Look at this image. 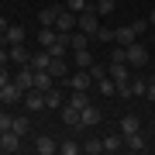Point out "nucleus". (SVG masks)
<instances>
[{
    "instance_id": "obj_1",
    "label": "nucleus",
    "mask_w": 155,
    "mask_h": 155,
    "mask_svg": "<svg viewBox=\"0 0 155 155\" xmlns=\"http://www.w3.org/2000/svg\"><path fill=\"white\" fill-rule=\"evenodd\" d=\"M76 28H79V31H86L90 38H93V35L100 31V14L93 11V7H90V11H83V14H76Z\"/></svg>"
},
{
    "instance_id": "obj_2",
    "label": "nucleus",
    "mask_w": 155,
    "mask_h": 155,
    "mask_svg": "<svg viewBox=\"0 0 155 155\" xmlns=\"http://www.w3.org/2000/svg\"><path fill=\"white\" fill-rule=\"evenodd\" d=\"M17 100H24V90L17 86L14 79H11L7 86H0V104H7V107H11V104H17Z\"/></svg>"
},
{
    "instance_id": "obj_3",
    "label": "nucleus",
    "mask_w": 155,
    "mask_h": 155,
    "mask_svg": "<svg viewBox=\"0 0 155 155\" xmlns=\"http://www.w3.org/2000/svg\"><path fill=\"white\" fill-rule=\"evenodd\" d=\"M55 31H59V35H72V31H76V14L62 7V14L55 17Z\"/></svg>"
},
{
    "instance_id": "obj_4",
    "label": "nucleus",
    "mask_w": 155,
    "mask_h": 155,
    "mask_svg": "<svg viewBox=\"0 0 155 155\" xmlns=\"http://www.w3.org/2000/svg\"><path fill=\"white\" fill-rule=\"evenodd\" d=\"M127 62H131V66H145V62H148V48H145L141 41H131L127 45Z\"/></svg>"
},
{
    "instance_id": "obj_5",
    "label": "nucleus",
    "mask_w": 155,
    "mask_h": 155,
    "mask_svg": "<svg viewBox=\"0 0 155 155\" xmlns=\"http://www.w3.org/2000/svg\"><path fill=\"white\" fill-rule=\"evenodd\" d=\"M14 83L28 93V90H35V69L31 66H17V76H14Z\"/></svg>"
},
{
    "instance_id": "obj_6",
    "label": "nucleus",
    "mask_w": 155,
    "mask_h": 155,
    "mask_svg": "<svg viewBox=\"0 0 155 155\" xmlns=\"http://www.w3.org/2000/svg\"><path fill=\"white\" fill-rule=\"evenodd\" d=\"M59 114H62L59 121L66 124V127H72V131H79V127H83V124H79V110H76L72 104H62V110H59Z\"/></svg>"
},
{
    "instance_id": "obj_7",
    "label": "nucleus",
    "mask_w": 155,
    "mask_h": 155,
    "mask_svg": "<svg viewBox=\"0 0 155 155\" xmlns=\"http://www.w3.org/2000/svg\"><path fill=\"white\" fill-rule=\"evenodd\" d=\"M100 121H104V117H100V110H97L93 104H86L83 110H79V124H83V127H97Z\"/></svg>"
},
{
    "instance_id": "obj_8",
    "label": "nucleus",
    "mask_w": 155,
    "mask_h": 155,
    "mask_svg": "<svg viewBox=\"0 0 155 155\" xmlns=\"http://www.w3.org/2000/svg\"><path fill=\"white\" fill-rule=\"evenodd\" d=\"M0 38H4L7 45H21L24 38H28V31H24V24H11V28H7L4 35H0Z\"/></svg>"
},
{
    "instance_id": "obj_9",
    "label": "nucleus",
    "mask_w": 155,
    "mask_h": 155,
    "mask_svg": "<svg viewBox=\"0 0 155 155\" xmlns=\"http://www.w3.org/2000/svg\"><path fill=\"white\" fill-rule=\"evenodd\" d=\"M24 107H28L31 114L41 110V107H45V90H28V93H24Z\"/></svg>"
},
{
    "instance_id": "obj_10",
    "label": "nucleus",
    "mask_w": 155,
    "mask_h": 155,
    "mask_svg": "<svg viewBox=\"0 0 155 155\" xmlns=\"http://www.w3.org/2000/svg\"><path fill=\"white\" fill-rule=\"evenodd\" d=\"M7 55H11V62H17V66H28V62H31V52L24 48V41H21V45H11Z\"/></svg>"
},
{
    "instance_id": "obj_11",
    "label": "nucleus",
    "mask_w": 155,
    "mask_h": 155,
    "mask_svg": "<svg viewBox=\"0 0 155 155\" xmlns=\"http://www.w3.org/2000/svg\"><path fill=\"white\" fill-rule=\"evenodd\" d=\"M35 152L38 155H52V152H59V141H52L48 134H38L35 138Z\"/></svg>"
},
{
    "instance_id": "obj_12",
    "label": "nucleus",
    "mask_w": 155,
    "mask_h": 155,
    "mask_svg": "<svg viewBox=\"0 0 155 155\" xmlns=\"http://www.w3.org/2000/svg\"><path fill=\"white\" fill-rule=\"evenodd\" d=\"M17 148H21V134H14V131L0 134V152H17Z\"/></svg>"
},
{
    "instance_id": "obj_13",
    "label": "nucleus",
    "mask_w": 155,
    "mask_h": 155,
    "mask_svg": "<svg viewBox=\"0 0 155 155\" xmlns=\"http://www.w3.org/2000/svg\"><path fill=\"white\" fill-rule=\"evenodd\" d=\"M66 79H69L72 90H90V83H93V76H90L86 69H83V72H72V76H66Z\"/></svg>"
},
{
    "instance_id": "obj_14",
    "label": "nucleus",
    "mask_w": 155,
    "mask_h": 155,
    "mask_svg": "<svg viewBox=\"0 0 155 155\" xmlns=\"http://www.w3.org/2000/svg\"><path fill=\"white\" fill-rule=\"evenodd\" d=\"M114 41L127 48L131 41H138V35H134V28H131V24H124V28H117V31H114Z\"/></svg>"
},
{
    "instance_id": "obj_15",
    "label": "nucleus",
    "mask_w": 155,
    "mask_h": 155,
    "mask_svg": "<svg viewBox=\"0 0 155 155\" xmlns=\"http://www.w3.org/2000/svg\"><path fill=\"white\" fill-rule=\"evenodd\" d=\"M124 145H127L131 152H145V148H148V141H145V134H141V131H134V134H124Z\"/></svg>"
},
{
    "instance_id": "obj_16",
    "label": "nucleus",
    "mask_w": 155,
    "mask_h": 155,
    "mask_svg": "<svg viewBox=\"0 0 155 155\" xmlns=\"http://www.w3.org/2000/svg\"><path fill=\"white\" fill-rule=\"evenodd\" d=\"M62 104H66V100H62V90H45V107H52V110H62Z\"/></svg>"
},
{
    "instance_id": "obj_17",
    "label": "nucleus",
    "mask_w": 155,
    "mask_h": 155,
    "mask_svg": "<svg viewBox=\"0 0 155 155\" xmlns=\"http://www.w3.org/2000/svg\"><path fill=\"white\" fill-rule=\"evenodd\" d=\"M62 14V7H45V11L38 14V21H41V28H55V17Z\"/></svg>"
},
{
    "instance_id": "obj_18",
    "label": "nucleus",
    "mask_w": 155,
    "mask_h": 155,
    "mask_svg": "<svg viewBox=\"0 0 155 155\" xmlns=\"http://www.w3.org/2000/svg\"><path fill=\"white\" fill-rule=\"evenodd\" d=\"M72 66H79V69H90V66H93L90 48H76V52H72Z\"/></svg>"
},
{
    "instance_id": "obj_19",
    "label": "nucleus",
    "mask_w": 155,
    "mask_h": 155,
    "mask_svg": "<svg viewBox=\"0 0 155 155\" xmlns=\"http://www.w3.org/2000/svg\"><path fill=\"white\" fill-rule=\"evenodd\" d=\"M48 62H52L48 48H41V52H35V55H31V62H28V66H31L35 72H38V69H48Z\"/></svg>"
},
{
    "instance_id": "obj_20",
    "label": "nucleus",
    "mask_w": 155,
    "mask_h": 155,
    "mask_svg": "<svg viewBox=\"0 0 155 155\" xmlns=\"http://www.w3.org/2000/svg\"><path fill=\"white\" fill-rule=\"evenodd\" d=\"M48 72H52V79H66V76H69L66 59H52V62H48Z\"/></svg>"
},
{
    "instance_id": "obj_21",
    "label": "nucleus",
    "mask_w": 155,
    "mask_h": 155,
    "mask_svg": "<svg viewBox=\"0 0 155 155\" xmlns=\"http://www.w3.org/2000/svg\"><path fill=\"white\" fill-rule=\"evenodd\" d=\"M52 83H55V79H52L48 69H38V72H35V90H52Z\"/></svg>"
},
{
    "instance_id": "obj_22",
    "label": "nucleus",
    "mask_w": 155,
    "mask_h": 155,
    "mask_svg": "<svg viewBox=\"0 0 155 155\" xmlns=\"http://www.w3.org/2000/svg\"><path fill=\"white\" fill-rule=\"evenodd\" d=\"M134 131H141V121L134 114H127V117H121V134H134Z\"/></svg>"
},
{
    "instance_id": "obj_23",
    "label": "nucleus",
    "mask_w": 155,
    "mask_h": 155,
    "mask_svg": "<svg viewBox=\"0 0 155 155\" xmlns=\"http://www.w3.org/2000/svg\"><path fill=\"white\" fill-rule=\"evenodd\" d=\"M110 79H114L117 86L127 83V66H124V62H110Z\"/></svg>"
},
{
    "instance_id": "obj_24",
    "label": "nucleus",
    "mask_w": 155,
    "mask_h": 155,
    "mask_svg": "<svg viewBox=\"0 0 155 155\" xmlns=\"http://www.w3.org/2000/svg\"><path fill=\"white\" fill-rule=\"evenodd\" d=\"M86 45H90V35L86 31H72L69 35V48L72 52H76V48H86Z\"/></svg>"
},
{
    "instance_id": "obj_25",
    "label": "nucleus",
    "mask_w": 155,
    "mask_h": 155,
    "mask_svg": "<svg viewBox=\"0 0 155 155\" xmlns=\"http://www.w3.org/2000/svg\"><path fill=\"white\" fill-rule=\"evenodd\" d=\"M124 148V134H107L104 138V152H121Z\"/></svg>"
},
{
    "instance_id": "obj_26",
    "label": "nucleus",
    "mask_w": 155,
    "mask_h": 155,
    "mask_svg": "<svg viewBox=\"0 0 155 155\" xmlns=\"http://www.w3.org/2000/svg\"><path fill=\"white\" fill-rule=\"evenodd\" d=\"M145 90H148V79H131L127 83V97H145Z\"/></svg>"
},
{
    "instance_id": "obj_27",
    "label": "nucleus",
    "mask_w": 155,
    "mask_h": 155,
    "mask_svg": "<svg viewBox=\"0 0 155 155\" xmlns=\"http://www.w3.org/2000/svg\"><path fill=\"white\" fill-rule=\"evenodd\" d=\"M55 38H59V31H55V28H41V31H38V45H41V48H48Z\"/></svg>"
},
{
    "instance_id": "obj_28",
    "label": "nucleus",
    "mask_w": 155,
    "mask_h": 155,
    "mask_svg": "<svg viewBox=\"0 0 155 155\" xmlns=\"http://www.w3.org/2000/svg\"><path fill=\"white\" fill-rule=\"evenodd\" d=\"M69 104L76 107V110H83V107L90 104V97H86V90H72V97H69Z\"/></svg>"
},
{
    "instance_id": "obj_29",
    "label": "nucleus",
    "mask_w": 155,
    "mask_h": 155,
    "mask_svg": "<svg viewBox=\"0 0 155 155\" xmlns=\"http://www.w3.org/2000/svg\"><path fill=\"white\" fill-rule=\"evenodd\" d=\"M11 131H14V134H21V138H24V134L31 131V121H28V117H14V124H11Z\"/></svg>"
},
{
    "instance_id": "obj_30",
    "label": "nucleus",
    "mask_w": 155,
    "mask_h": 155,
    "mask_svg": "<svg viewBox=\"0 0 155 155\" xmlns=\"http://www.w3.org/2000/svg\"><path fill=\"white\" fill-rule=\"evenodd\" d=\"M97 83H100V93H104V97H114V93H117V83H114L110 76H104V79H97Z\"/></svg>"
},
{
    "instance_id": "obj_31",
    "label": "nucleus",
    "mask_w": 155,
    "mask_h": 155,
    "mask_svg": "<svg viewBox=\"0 0 155 155\" xmlns=\"http://www.w3.org/2000/svg\"><path fill=\"white\" fill-rule=\"evenodd\" d=\"M59 152H62V155H79V152H83V145H76V141L69 138V141H59Z\"/></svg>"
},
{
    "instance_id": "obj_32",
    "label": "nucleus",
    "mask_w": 155,
    "mask_h": 155,
    "mask_svg": "<svg viewBox=\"0 0 155 155\" xmlns=\"http://www.w3.org/2000/svg\"><path fill=\"white\" fill-rule=\"evenodd\" d=\"M83 152L100 155V152H104V138H90V141H83Z\"/></svg>"
},
{
    "instance_id": "obj_33",
    "label": "nucleus",
    "mask_w": 155,
    "mask_h": 155,
    "mask_svg": "<svg viewBox=\"0 0 155 155\" xmlns=\"http://www.w3.org/2000/svg\"><path fill=\"white\" fill-rule=\"evenodd\" d=\"M97 14H114L117 11V0H100V4H93Z\"/></svg>"
},
{
    "instance_id": "obj_34",
    "label": "nucleus",
    "mask_w": 155,
    "mask_h": 155,
    "mask_svg": "<svg viewBox=\"0 0 155 155\" xmlns=\"http://www.w3.org/2000/svg\"><path fill=\"white\" fill-rule=\"evenodd\" d=\"M66 7H69L72 14H83V11H90L93 4H86V0H66Z\"/></svg>"
},
{
    "instance_id": "obj_35",
    "label": "nucleus",
    "mask_w": 155,
    "mask_h": 155,
    "mask_svg": "<svg viewBox=\"0 0 155 155\" xmlns=\"http://www.w3.org/2000/svg\"><path fill=\"white\" fill-rule=\"evenodd\" d=\"M110 62H127V48L124 45H114L110 48Z\"/></svg>"
},
{
    "instance_id": "obj_36",
    "label": "nucleus",
    "mask_w": 155,
    "mask_h": 155,
    "mask_svg": "<svg viewBox=\"0 0 155 155\" xmlns=\"http://www.w3.org/2000/svg\"><path fill=\"white\" fill-rule=\"evenodd\" d=\"M97 41H114V28H104V24H100V31L93 35Z\"/></svg>"
},
{
    "instance_id": "obj_37",
    "label": "nucleus",
    "mask_w": 155,
    "mask_h": 155,
    "mask_svg": "<svg viewBox=\"0 0 155 155\" xmlns=\"http://www.w3.org/2000/svg\"><path fill=\"white\" fill-rule=\"evenodd\" d=\"M90 76H93V79H104V76H110V66H90Z\"/></svg>"
},
{
    "instance_id": "obj_38",
    "label": "nucleus",
    "mask_w": 155,
    "mask_h": 155,
    "mask_svg": "<svg viewBox=\"0 0 155 155\" xmlns=\"http://www.w3.org/2000/svg\"><path fill=\"white\" fill-rule=\"evenodd\" d=\"M11 124H14V117H11V114H4V110H0V134H4V131H11Z\"/></svg>"
},
{
    "instance_id": "obj_39",
    "label": "nucleus",
    "mask_w": 155,
    "mask_h": 155,
    "mask_svg": "<svg viewBox=\"0 0 155 155\" xmlns=\"http://www.w3.org/2000/svg\"><path fill=\"white\" fill-rule=\"evenodd\" d=\"M131 28H134V35H138V38H141V35H145V31H148V21H134V24H131Z\"/></svg>"
},
{
    "instance_id": "obj_40",
    "label": "nucleus",
    "mask_w": 155,
    "mask_h": 155,
    "mask_svg": "<svg viewBox=\"0 0 155 155\" xmlns=\"http://www.w3.org/2000/svg\"><path fill=\"white\" fill-rule=\"evenodd\" d=\"M11 83V72H7V66H0V86H7Z\"/></svg>"
},
{
    "instance_id": "obj_41",
    "label": "nucleus",
    "mask_w": 155,
    "mask_h": 155,
    "mask_svg": "<svg viewBox=\"0 0 155 155\" xmlns=\"http://www.w3.org/2000/svg\"><path fill=\"white\" fill-rule=\"evenodd\" d=\"M145 97H148L152 104H155V79H148V90H145Z\"/></svg>"
},
{
    "instance_id": "obj_42",
    "label": "nucleus",
    "mask_w": 155,
    "mask_h": 155,
    "mask_svg": "<svg viewBox=\"0 0 155 155\" xmlns=\"http://www.w3.org/2000/svg\"><path fill=\"white\" fill-rule=\"evenodd\" d=\"M11 62V55H7V48H0V66H7Z\"/></svg>"
},
{
    "instance_id": "obj_43",
    "label": "nucleus",
    "mask_w": 155,
    "mask_h": 155,
    "mask_svg": "<svg viewBox=\"0 0 155 155\" xmlns=\"http://www.w3.org/2000/svg\"><path fill=\"white\" fill-rule=\"evenodd\" d=\"M7 28H11V21H7V17H0V35H4Z\"/></svg>"
},
{
    "instance_id": "obj_44",
    "label": "nucleus",
    "mask_w": 155,
    "mask_h": 155,
    "mask_svg": "<svg viewBox=\"0 0 155 155\" xmlns=\"http://www.w3.org/2000/svg\"><path fill=\"white\" fill-rule=\"evenodd\" d=\"M148 24H155V11H152V17H148Z\"/></svg>"
}]
</instances>
